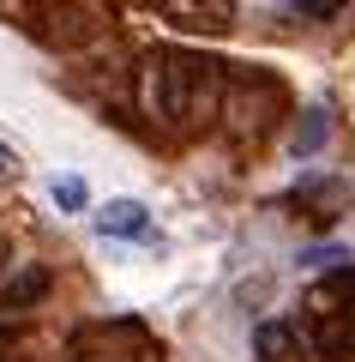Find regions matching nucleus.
Returning <instances> with one entry per match:
<instances>
[{"mask_svg": "<svg viewBox=\"0 0 355 362\" xmlns=\"http://www.w3.org/2000/svg\"><path fill=\"white\" fill-rule=\"evenodd\" d=\"M54 199H61V206H85V187H78V181H54Z\"/></svg>", "mask_w": 355, "mask_h": 362, "instance_id": "10", "label": "nucleus"}, {"mask_svg": "<svg viewBox=\"0 0 355 362\" xmlns=\"http://www.w3.org/2000/svg\"><path fill=\"white\" fill-rule=\"evenodd\" d=\"M223 85H229L223 66L193 54V49H157L145 61V109L181 133L223 115Z\"/></svg>", "mask_w": 355, "mask_h": 362, "instance_id": "1", "label": "nucleus"}, {"mask_svg": "<svg viewBox=\"0 0 355 362\" xmlns=\"http://www.w3.org/2000/svg\"><path fill=\"white\" fill-rule=\"evenodd\" d=\"M289 13L319 18V25H325V18H337V13H343V0H289Z\"/></svg>", "mask_w": 355, "mask_h": 362, "instance_id": "9", "label": "nucleus"}, {"mask_svg": "<svg viewBox=\"0 0 355 362\" xmlns=\"http://www.w3.org/2000/svg\"><path fill=\"white\" fill-rule=\"evenodd\" d=\"M283 109V85L265 73H241V78H229L223 85V121L229 133H241V139H265L271 121H277Z\"/></svg>", "mask_w": 355, "mask_h": 362, "instance_id": "3", "label": "nucleus"}, {"mask_svg": "<svg viewBox=\"0 0 355 362\" xmlns=\"http://www.w3.org/2000/svg\"><path fill=\"white\" fill-rule=\"evenodd\" d=\"M18 169H25V163H18V151H13V145H6V139H0V181H13Z\"/></svg>", "mask_w": 355, "mask_h": 362, "instance_id": "11", "label": "nucleus"}, {"mask_svg": "<svg viewBox=\"0 0 355 362\" xmlns=\"http://www.w3.org/2000/svg\"><path fill=\"white\" fill-rule=\"evenodd\" d=\"M181 18H193V25H205V30H223L229 18H235V0H169Z\"/></svg>", "mask_w": 355, "mask_h": 362, "instance_id": "7", "label": "nucleus"}, {"mask_svg": "<svg viewBox=\"0 0 355 362\" xmlns=\"http://www.w3.org/2000/svg\"><path fill=\"white\" fill-rule=\"evenodd\" d=\"M42 290H49V272H42V266H30L25 278H18V284H6V302H30V296H42Z\"/></svg>", "mask_w": 355, "mask_h": 362, "instance_id": "8", "label": "nucleus"}, {"mask_svg": "<svg viewBox=\"0 0 355 362\" xmlns=\"http://www.w3.org/2000/svg\"><path fill=\"white\" fill-rule=\"evenodd\" d=\"M325 139H331V115H325V109H301V127L289 133V151L295 157H313Z\"/></svg>", "mask_w": 355, "mask_h": 362, "instance_id": "6", "label": "nucleus"}, {"mask_svg": "<svg viewBox=\"0 0 355 362\" xmlns=\"http://www.w3.org/2000/svg\"><path fill=\"white\" fill-rule=\"evenodd\" d=\"M97 235H114V242H157L151 211H145L139 199H109V206L97 211Z\"/></svg>", "mask_w": 355, "mask_h": 362, "instance_id": "5", "label": "nucleus"}, {"mask_svg": "<svg viewBox=\"0 0 355 362\" xmlns=\"http://www.w3.org/2000/svg\"><path fill=\"white\" fill-rule=\"evenodd\" d=\"M73 362H157L151 338L139 332V326H90L85 338H78V356Z\"/></svg>", "mask_w": 355, "mask_h": 362, "instance_id": "4", "label": "nucleus"}, {"mask_svg": "<svg viewBox=\"0 0 355 362\" xmlns=\"http://www.w3.org/2000/svg\"><path fill=\"white\" fill-rule=\"evenodd\" d=\"M307 326H313L319 362H355V266L307 290Z\"/></svg>", "mask_w": 355, "mask_h": 362, "instance_id": "2", "label": "nucleus"}]
</instances>
